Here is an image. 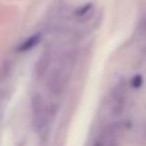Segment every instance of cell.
Instances as JSON below:
<instances>
[{
  "label": "cell",
  "mask_w": 146,
  "mask_h": 146,
  "mask_svg": "<svg viewBox=\"0 0 146 146\" xmlns=\"http://www.w3.org/2000/svg\"><path fill=\"white\" fill-rule=\"evenodd\" d=\"M40 37H41V35H40V33H37V35H33V36H31V37L26 38V40L19 45L18 50H19V51L31 50V49L35 48V46L38 44V41H40Z\"/></svg>",
  "instance_id": "3957f363"
},
{
  "label": "cell",
  "mask_w": 146,
  "mask_h": 146,
  "mask_svg": "<svg viewBox=\"0 0 146 146\" xmlns=\"http://www.w3.org/2000/svg\"><path fill=\"white\" fill-rule=\"evenodd\" d=\"M142 85V77L141 76H135L131 81V86L133 88H140Z\"/></svg>",
  "instance_id": "8992f818"
},
{
  "label": "cell",
  "mask_w": 146,
  "mask_h": 146,
  "mask_svg": "<svg viewBox=\"0 0 146 146\" xmlns=\"http://www.w3.org/2000/svg\"><path fill=\"white\" fill-rule=\"evenodd\" d=\"M69 66L68 62H62L60 66L56 67L54 72L51 73L50 81H49V87H50V92L54 96H59L64 91L67 83H68L69 78Z\"/></svg>",
  "instance_id": "7a4b0ae2"
},
{
  "label": "cell",
  "mask_w": 146,
  "mask_h": 146,
  "mask_svg": "<svg viewBox=\"0 0 146 146\" xmlns=\"http://www.w3.org/2000/svg\"><path fill=\"white\" fill-rule=\"evenodd\" d=\"M32 123L35 127L36 132L40 135H44L49 127V121H50V110L48 108L45 99L41 95H35L32 98Z\"/></svg>",
  "instance_id": "6da1fadb"
},
{
  "label": "cell",
  "mask_w": 146,
  "mask_h": 146,
  "mask_svg": "<svg viewBox=\"0 0 146 146\" xmlns=\"http://www.w3.org/2000/svg\"><path fill=\"white\" fill-rule=\"evenodd\" d=\"M49 62H50V54L45 53L44 56L41 58V60L38 62V72H40V76H42L45 73V69L48 68L49 66Z\"/></svg>",
  "instance_id": "277c9868"
},
{
  "label": "cell",
  "mask_w": 146,
  "mask_h": 146,
  "mask_svg": "<svg viewBox=\"0 0 146 146\" xmlns=\"http://www.w3.org/2000/svg\"><path fill=\"white\" fill-rule=\"evenodd\" d=\"M91 8H92V5H91V4L83 5V7H81L80 9L76 10V15H77V17H83L85 14H87V13H88V10H91Z\"/></svg>",
  "instance_id": "5b68a950"
}]
</instances>
